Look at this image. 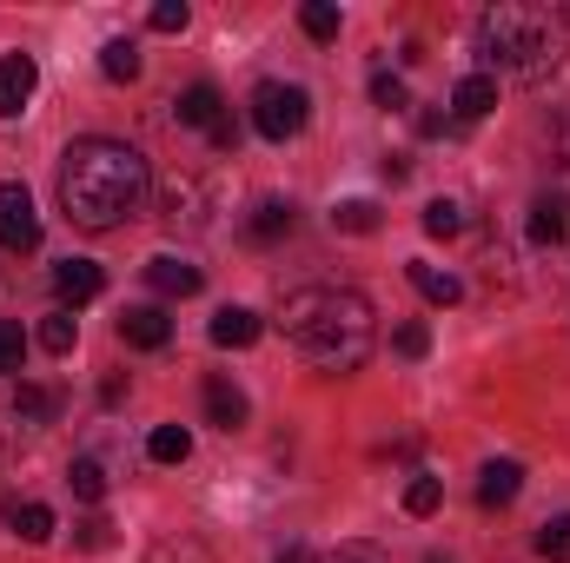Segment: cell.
<instances>
[{
    "label": "cell",
    "mask_w": 570,
    "mask_h": 563,
    "mask_svg": "<svg viewBox=\"0 0 570 563\" xmlns=\"http://www.w3.org/2000/svg\"><path fill=\"white\" fill-rule=\"evenodd\" d=\"M285 345L298 358H312L318 372H358L379 345V312L358 285H305L285 292L279 305Z\"/></svg>",
    "instance_id": "obj_1"
},
{
    "label": "cell",
    "mask_w": 570,
    "mask_h": 563,
    "mask_svg": "<svg viewBox=\"0 0 570 563\" xmlns=\"http://www.w3.org/2000/svg\"><path fill=\"white\" fill-rule=\"evenodd\" d=\"M153 179H146L140 146L127 140H73L60 159V213L87 233H114L146 206Z\"/></svg>",
    "instance_id": "obj_2"
},
{
    "label": "cell",
    "mask_w": 570,
    "mask_h": 563,
    "mask_svg": "<svg viewBox=\"0 0 570 563\" xmlns=\"http://www.w3.org/2000/svg\"><path fill=\"white\" fill-rule=\"evenodd\" d=\"M478 53L491 73L518 87H544L564 67V13L531 7V0H498L478 13Z\"/></svg>",
    "instance_id": "obj_3"
},
{
    "label": "cell",
    "mask_w": 570,
    "mask_h": 563,
    "mask_svg": "<svg viewBox=\"0 0 570 563\" xmlns=\"http://www.w3.org/2000/svg\"><path fill=\"white\" fill-rule=\"evenodd\" d=\"M305 120H312V93L305 87H292V80H259V93H253V127H259V140H298L305 134Z\"/></svg>",
    "instance_id": "obj_4"
},
{
    "label": "cell",
    "mask_w": 570,
    "mask_h": 563,
    "mask_svg": "<svg viewBox=\"0 0 570 563\" xmlns=\"http://www.w3.org/2000/svg\"><path fill=\"white\" fill-rule=\"evenodd\" d=\"M0 246L7 253H33L40 246V213H33V192L20 179L0 186Z\"/></svg>",
    "instance_id": "obj_5"
},
{
    "label": "cell",
    "mask_w": 570,
    "mask_h": 563,
    "mask_svg": "<svg viewBox=\"0 0 570 563\" xmlns=\"http://www.w3.org/2000/svg\"><path fill=\"white\" fill-rule=\"evenodd\" d=\"M33 87H40L33 53H0V120H20L27 100H33Z\"/></svg>",
    "instance_id": "obj_6"
},
{
    "label": "cell",
    "mask_w": 570,
    "mask_h": 563,
    "mask_svg": "<svg viewBox=\"0 0 570 563\" xmlns=\"http://www.w3.org/2000/svg\"><path fill=\"white\" fill-rule=\"evenodd\" d=\"M53 292H60L67 312H73V305H94V298L107 292V273H100L94 259H60V266H53Z\"/></svg>",
    "instance_id": "obj_7"
},
{
    "label": "cell",
    "mask_w": 570,
    "mask_h": 563,
    "mask_svg": "<svg viewBox=\"0 0 570 563\" xmlns=\"http://www.w3.org/2000/svg\"><path fill=\"white\" fill-rule=\"evenodd\" d=\"M491 107H498V80H491V73H464V80L451 87V120H458V127L484 120Z\"/></svg>",
    "instance_id": "obj_8"
},
{
    "label": "cell",
    "mask_w": 570,
    "mask_h": 563,
    "mask_svg": "<svg viewBox=\"0 0 570 563\" xmlns=\"http://www.w3.org/2000/svg\"><path fill=\"white\" fill-rule=\"evenodd\" d=\"M173 113H179V127H206V134H213V127L226 120V100H219L213 80H193V87L173 100Z\"/></svg>",
    "instance_id": "obj_9"
},
{
    "label": "cell",
    "mask_w": 570,
    "mask_h": 563,
    "mask_svg": "<svg viewBox=\"0 0 570 563\" xmlns=\"http://www.w3.org/2000/svg\"><path fill=\"white\" fill-rule=\"evenodd\" d=\"M120 338H127L134 352H159V345L173 338V318H166L159 305H134V312H120Z\"/></svg>",
    "instance_id": "obj_10"
},
{
    "label": "cell",
    "mask_w": 570,
    "mask_h": 563,
    "mask_svg": "<svg viewBox=\"0 0 570 563\" xmlns=\"http://www.w3.org/2000/svg\"><path fill=\"white\" fill-rule=\"evenodd\" d=\"M259 332H266V318L246 312V305H226V312L213 318V345H219V352H246V345H259Z\"/></svg>",
    "instance_id": "obj_11"
},
{
    "label": "cell",
    "mask_w": 570,
    "mask_h": 563,
    "mask_svg": "<svg viewBox=\"0 0 570 563\" xmlns=\"http://www.w3.org/2000/svg\"><path fill=\"white\" fill-rule=\"evenodd\" d=\"M518 491H524V464L498 457V464H484V471H478V504H484V511H504Z\"/></svg>",
    "instance_id": "obj_12"
},
{
    "label": "cell",
    "mask_w": 570,
    "mask_h": 563,
    "mask_svg": "<svg viewBox=\"0 0 570 563\" xmlns=\"http://www.w3.org/2000/svg\"><path fill=\"white\" fill-rule=\"evenodd\" d=\"M531 239L538 246H564L570 239V199L564 192H538L531 199Z\"/></svg>",
    "instance_id": "obj_13"
},
{
    "label": "cell",
    "mask_w": 570,
    "mask_h": 563,
    "mask_svg": "<svg viewBox=\"0 0 570 563\" xmlns=\"http://www.w3.org/2000/svg\"><path fill=\"white\" fill-rule=\"evenodd\" d=\"M146 285H153V292H166V298H193V292H199V266H193V259L159 253V259H146Z\"/></svg>",
    "instance_id": "obj_14"
},
{
    "label": "cell",
    "mask_w": 570,
    "mask_h": 563,
    "mask_svg": "<svg viewBox=\"0 0 570 563\" xmlns=\"http://www.w3.org/2000/svg\"><path fill=\"white\" fill-rule=\"evenodd\" d=\"M206 418L219 424V431H239L246 424V392L233 378H206Z\"/></svg>",
    "instance_id": "obj_15"
},
{
    "label": "cell",
    "mask_w": 570,
    "mask_h": 563,
    "mask_svg": "<svg viewBox=\"0 0 570 563\" xmlns=\"http://www.w3.org/2000/svg\"><path fill=\"white\" fill-rule=\"evenodd\" d=\"M60 405H67V398H60L53 385H20V392H13V418L20 424H53Z\"/></svg>",
    "instance_id": "obj_16"
},
{
    "label": "cell",
    "mask_w": 570,
    "mask_h": 563,
    "mask_svg": "<svg viewBox=\"0 0 570 563\" xmlns=\"http://www.w3.org/2000/svg\"><path fill=\"white\" fill-rule=\"evenodd\" d=\"M405 279L419 285V298H431V305H458V298H464L458 273H438V266H425V259H412V266H405Z\"/></svg>",
    "instance_id": "obj_17"
},
{
    "label": "cell",
    "mask_w": 570,
    "mask_h": 563,
    "mask_svg": "<svg viewBox=\"0 0 570 563\" xmlns=\"http://www.w3.org/2000/svg\"><path fill=\"white\" fill-rule=\"evenodd\" d=\"M146 457H153V464H186V457H193V431H186V424H159V431L146 437Z\"/></svg>",
    "instance_id": "obj_18"
},
{
    "label": "cell",
    "mask_w": 570,
    "mask_h": 563,
    "mask_svg": "<svg viewBox=\"0 0 570 563\" xmlns=\"http://www.w3.org/2000/svg\"><path fill=\"white\" fill-rule=\"evenodd\" d=\"M292 219H298V213H292V199H266V206L253 213V226H246V233H253L259 246H273V239H285V233H292Z\"/></svg>",
    "instance_id": "obj_19"
},
{
    "label": "cell",
    "mask_w": 570,
    "mask_h": 563,
    "mask_svg": "<svg viewBox=\"0 0 570 563\" xmlns=\"http://www.w3.org/2000/svg\"><path fill=\"white\" fill-rule=\"evenodd\" d=\"M100 73L107 80H140V47L134 40H107L100 47Z\"/></svg>",
    "instance_id": "obj_20"
},
{
    "label": "cell",
    "mask_w": 570,
    "mask_h": 563,
    "mask_svg": "<svg viewBox=\"0 0 570 563\" xmlns=\"http://www.w3.org/2000/svg\"><path fill=\"white\" fill-rule=\"evenodd\" d=\"M332 233H379V206L372 199H345V206H332Z\"/></svg>",
    "instance_id": "obj_21"
},
{
    "label": "cell",
    "mask_w": 570,
    "mask_h": 563,
    "mask_svg": "<svg viewBox=\"0 0 570 563\" xmlns=\"http://www.w3.org/2000/svg\"><path fill=\"white\" fill-rule=\"evenodd\" d=\"M73 338H80V318H73L67 305H60V312H47V325H40V345H47L53 358H67V352H73Z\"/></svg>",
    "instance_id": "obj_22"
},
{
    "label": "cell",
    "mask_w": 570,
    "mask_h": 563,
    "mask_svg": "<svg viewBox=\"0 0 570 563\" xmlns=\"http://www.w3.org/2000/svg\"><path fill=\"white\" fill-rule=\"evenodd\" d=\"M7 517H13V531H20L27 544H47V537H53V511H47V504H20V511L7 504Z\"/></svg>",
    "instance_id": "obj_23"
},
{
    "label": "cell",
    "mask_w": 570,
    "mask_h": 563,
    "mask_svg": "<svg viewBox=\"0 0 570 563\" xmlns=\"http://www.w3.org/2000/svg\"><path fill=\"white\" fill-rule=\"evenodd\" d=\"M425 233L431 239H458V233H464V206H458V199H431L425 206Z\"/></svg>",
    "instance_id": "obj_24"
},
{
    "label": "cell",
    "mask_w": 570,
    "mask_h": 563,
    "mask_svg": "<svg viewBox=\"0 0 570 563\" xmlns=\"http://www.w3.org/2000/svg\"><path fill=\"white\" fill-rule=\"evenodd\" d=\"M298 27H305L312 40H338V7H332V0H305V7H298Z\"/></svg>",
    "instance_id": "obj_25"
},
{
    "label": "cell",
    "mask_w": 570,
    "mask_h": 563,
    "mask_svg": "<svg viewBox=\"0 0 570 563\" xmlns=\"http://www.w3.org/2000/svg\"><path fill=\"white\" fill-rule=\"evenodd\" d=\"M67 484H73V497H87V504H100V497H107V471H100L94 457H73Z\"/></svg>",
    "instance_id": "obj_26"
},
{
    "label": "cell",
    "mask_w": 570,
    "mask_h": 563,
    "mask_svg": "<svg viewBox=\"0 0 570 563\" xmlns=\"http://www.w3.org/2000/svg\"><path fill=\"white\" fill-rule=\"evenodd\" d=\"M538 557H551V563H570V517H551V524L538 531Z\"/></svg>",
    "instance_id": "obj_27"
},
{
    "label": "cell",
    "mask_w": 570,
    "mask_h": 563,
    "mask_svg": "<svg viewBox=\"0 0 570 563\" xmlns=\"http://www.w3.org/2000/svg\"><path fill=\"white\" fill-rule=\"evenodd\" d=\"M372 100H379L385 113H399V107H412V93H405V80H399V73H385V67L372 73Z\"/></svg>",
    "instance_id": "obj_28"
},
{
    "label": "cell",
    "mask_w": 570,
    "mask_h": 563,
    "mask_svg": "<svg viewBox=\"0 0 570 563\" xmlns=\"http://www.w3.org/2000/svg\"><path fill=\"white\" fill-rule=\"evenodd\" d=\"M20 365H27V338H20V325L0 318V378H13Z\"/></svg>",
    "instance_id": "obj_29"
},
{
    "label": "cell",
    "mask_w": 570,
    "mask_h": 563,
    "mask_svg": "<svg viewBox=\"0 0 570 563\" xmlns=\"http://www.w3.org/2000/svg\"><path fill=\"white\" fill-rule=\"evenodd\" d=\"M186 20H193V13H186V0H159V7L146 13V27H153V33H186Z\"/></svg>",
    "instance_id": "obj_30"
},
{
    "label": "cell",
    "mask_w": 570,
    "mask_h": 563,
    "mask_svg": "<svg viewBox=\"0 0 570 563\" xmlns=\"http://www.w3.org/2000/svg\"><path fill=\"white\" fill-rule=\"evenodd\" d=\"M438 497H444V491H438V477H412V484H405V511H412V517H431V511H438Z\"/></svg>",
    "instance_id": "obj_31"
},
{
    "label": "cell",
    "mask_w": 570,
    "mask_h": 563,
    "mask_svg": "<svg viewBox=\"0 0 570 563\" xmlns=\"http://www.w3.org/2000/svg\"><path fill=\"white\" fill-rule=\"evenodd\" d=\"M392 345H399L405 358H425V352H431V332H425V325H399V332H392Z\"/></svg>",
    "instance_id": "obj_32"
},
{
    "label": "cell",
    "mask_w": 570,
    "mask_h": 563,
    "mask_svg": "<svg viewBox=\"0 0 570 563\" xmlns=\"http://www.w3.org/2000/svg\"><path fill=\"white\" fill-rule=\"evenodd\" d=\"M312 563H385V557H379L372 544H338L332 557H312Z\"/></svg>",
    "instance_id": "obj_33"
},
{
    "label": "cell",
    "mask_w": 570,
    "mask_h": 563,
    "mask_svg": "<svg viewBox=\"0 0 570 563\" xmlns=\"http://www.w3.org/2000/svg\"><path fill=\"white\" fill-rule=\"evenodd\" d=\"M558 152H564V166H570V120H558Z\"/></svg>",
    "instance_id": "obj_34"
},
{
    "label": "cell",
    "mask_w": 570,
    "mask_h": 563,
    "mask_svg": "<svg viewBox=\"0 0 570 563\" xmlns=\"http://www.w3.org/2000/svg\"><path fill=\"white\" fill-rule=\"evenodd\" d=\"M279 563H312V551H285V557Z\"/></svg>",
    "instance_id": "obj_35"
}]
</instances>
